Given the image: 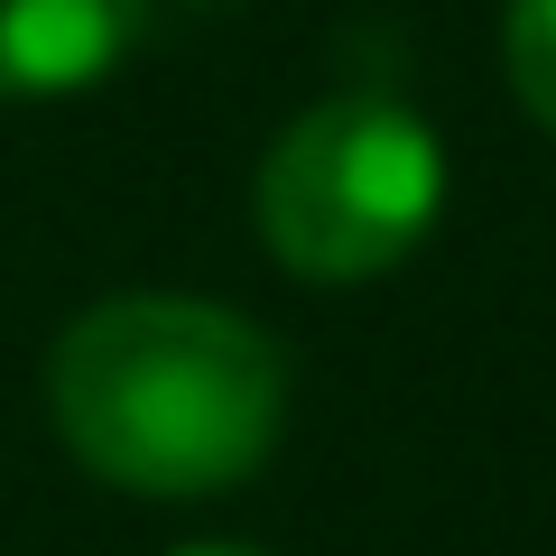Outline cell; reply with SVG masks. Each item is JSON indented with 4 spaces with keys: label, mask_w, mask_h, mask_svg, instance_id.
<instances>
[{
    "label": "cell",
    "mask_w": 556,
    "mask_h": 556,
    "mask_svg": "<svg viewBox=\"0 0 556 556\" xmlns=\"http://www.w3.org/2000/svg\"><path fill=\"white\" fill-rule=\"evenodd\" d=\"M47 417L112 492L214 501L288 437V353L214 298H102L47 343Z\"/></svg>",
    "instance_id": "cell-1"
},
{
    "label": "cell",
    "mask_w": 556,
    "mask_h": 556,
    "mask_svg": "<svg viewBox=\"0 0 556 556\" xmlns=\"http://www.w3.org/2000/svg\"><path fill=\"white\" fill-rule=\"evenodd\" d=\"M445 214V139L390 93H325L269 139L251 223L306 288L390 278Z\"/></svg>",
    "instance_id": "cell-2"
},
{
    "label": "cell",
    "mask_w": 556,
    "mask_h": 556,
    "mask_svg": "<svg viewBox=\"0 0 556 556\" xmlns=\"http://www.w3.org/2000/svg\"><path fill=\"white\" fill-rule=\"evenodd\" d=\"M139 38V0H0V102L102 84Z\"/></svg>",
    "instance_id": "cell-3"
},
{
    "label": "cell",
    "mask_w": 556,
    "mask_h": 556,
    "mask_svg": "<svg viewBox=\"0 0 556 556\" xmlns=\"http://www.w3.org/2000/svg\"><path fill=\"white\" fill-rule=\"evenodd\" d=\"M501 75H510L519 112L556 139V0H510V20H501Z\"/></svg>",
    "instance_id": "cell-4"
},
{
    "label": "cell",
    "mask_w": 556,
    "mask_h": 556,
    "mask_svg": "<svg viewBox=\"0 0 556 556\" xmlns=\"http://www.w3.org/2000/svg\"><path fill=\"white\" fill-rule=\"evenodd\" d=\"M177 556H269V547H241V538H204V547H177Z\"/></svg>",
    "instance_id": "cell-5"
}]
</instances>
